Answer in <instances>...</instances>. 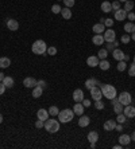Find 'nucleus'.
<instances>
[{
	"label": "nucleus",
	"instance_id": "nucleus-49",
	"mask_svg": "<svg viewBox=\"0 0 135 149\" xmlns=\"http://www.w3.org/2000/svg\"><path fill=\"white\" fill-rule=\"evenodd\" d=\"M6 89H7V87L4 86V83H3V82H0V95H3L4 91H6Z\"/></svg>",
	"mask_w": 135,
	"mask_h": 149
},
{
	"label": "nucleus",
	"instance_id": "nucleus-37",
	"mask_svg": "<svg viewBox=\"0 0 135 149\" xmlns=\"http://www.w3.org/2000/svg\"><path fill=\"white\" fill-rule=\"evenodd\" d=\"M126 120H127V117H126V116L123 114V113H119V114H117V117H116V122H119V124H124Z\"/></svg>",
	"mask_w": 135,
	"mask_h": 149
},
{
	"label": "nucleus",
	"instance_id": "nucleus-15",
	"mask_svg": "<svg viewBox=\"0 0 135 149\" xmlns=\"http://www.w3.org/2000/svg\"><path fill=\"white\" fill-rule=\"evenodd\" d=\"M91 124V118L88 117V116H82L78 118V126H81V128H85V126H88V125Z\"/></svg>",
	"mask_w": 135,
	"mask_h": 149
},
{
	"label": "nucleus",
	"instance_id": "nucleus-41",
	"mask_svg": "<svg viewBox=\"0 0 135 149\" xmlns=\"http://www.w3.org/2000/svg\"><path fill=\"white\" fill-rule=\"evenodd\" d=\"M128 75H130V77H135V63L130 65V67H128Z\"/></svg>",
	"mask_w": 135,
	"mask_h": 149
},
{
	"label": "nucleus",
	"instance_id": "nucleus-1",
	"mask_svg": "<svg viewBox=\"0 0 135 149\" xmlns=\"http://www.w3.org/2000/svg\"><path fill=\"white\" fill-rule=\"evenodd\" d=\"M43 128L46 129L49 133H57L60 130V121L56 120V118H47L45 121Z\"/></svg>",
	"mask_w": 135,
	"mask_h": 149
},
{
	"label": "nucleus",
	"instance_id": "nucleus-42",
	"mask_svg": "<svg viewBox=\"0 0 135 149\" xmlns=\"http://www.w3.org/2000/svg\"><path fill=\"white\" fill-rule=\"evenodd\" d=\"M47 54H49V55H56V54H57V49H56V47H53V46H51V47H47Z\"/></svg>",
	"mask_w": 135,
	"mask_h": 149
},
{
	"label": "nucleus",
	"instance_id": "nucleus-48",
	"mask_svg": "<svg viewBox=\"0 0 135 149\" xmlns=\"http://www.w3.org/2000/svg\"><path fill=\"white\" fill-rule=\"evenodd\" d=\"M127 17H128V19H130L131 22H134V20H135V14L130 11V12H127Z\"/></svg>",
	"mask_w": 135,
	"mask_h": 149
},
{
	"label": "nucleus",
	"instance_id": "nucleus-46",
	"mask_svg": "<svg viewBox=\"0 0 135 149\" xmlns=\"http://www.w3.org/2000/svg\"><path fill=\"white\" fill-rule=\"evenodd\" d=\"M43 125H45V121H42V120H39V118L35 121V128L41 129V128H43Z\"/></svg>",
	"mask_w": 135,
	"mask_h": 149
},
{
	"label": "nucleus",
	"instance_id": "nucleus-4",
	"mask_svg": "<svg viewBox=\"0 0 135 149\" xmlns=\"http://www.w3.org/2000/svg\"><path fill=\"white\" fill-rule=\"evenodd\" d=\"M101 93H103V97L108 98V100H112V98L116 97V89H115V86H112V85H108V83H105V85H101Z\"/></svg>",
	"mask_w": 135,
	"mask_h": 149
},
{
	"label": "nucleus",
	"instance_id": "nucleus-17",
	"mask_svg": "<svg viewBox=\"0 0 135 149\" xmlns=\"http://www.w3.org/2000/svg\"><path fill=\"white\" fill-rule=\"evenodd\" d=\"M95 86H101L97 79H95V78H89V79L85 81V87H86V89H89V90H91V89H92V87H95Z\"/></svg>",
	"mask_w": 135,
	"mask_h": 149
},
{
	"label": "nucleus",
	"instance_id": "nucleus-19",
	"mask_svg": "<svg viewBox=\"0 0 135 149\" xmlns=\"http://www.w3.org/2000/svg\"><path fill=\"white\" fill-rule=\"evenodd\" d=\"M115 126H116V121H114V120H108V121L104 122V130H107V132H110V130H115Z\"/></svg>",
	"mask_w": 135,
	"mask_h": 149
},
{
	"label": "nucleus",
	"instance_id": "nucleus-11",
	"mask_svg": "<svg viewBox=\"0 0 135 149\" xmlns=\"http://www.w3.org/2000/svg\"><path fill=\"white\" fill-rule=\"evenodd\" d=\"M84 91L81 90V89H76L75 91H73V100H75V102H82L84 101Z\"/></svg>",
	"mask_w": 135,
	"mask_h": 149
},
{
	"label": "nucleus",
	"instance_id": "nucleus-56",
	"mask_svg": "<svg viewBox=\"0 0 135 149\" xmlns=\"http://www.w3.org/2000/svg\"><path fill=\"white\" fill-rule=\"evenodd\" d=\"M131 140H132V141H135V130L132 132V134H131Z\"/></svg>",
	"mask_w": 135,
	"mask_h": 149
},
{
	"label": "nucleus",
	"instance_id": "nucleus-20",
	"mask_svg": "<svg viewBox=\"0 0 135 149\" xmlns=\"http://www.w3.org/2000/svg\"><path fill=\"white\" fill-rule=\"evenodd\" d=\"M84 105L81 104V102H76V105L73 106V111H75V114L77 116H81L82 113H84Z\"/></svg>",
	"mask_w": 135,
	"mask_h": 149
},
{
	"label": "nucleus",
	"instance_id": "nucleus-24",
	"mask_svg": "<svg viewBox=\"0 0 135 149\" xmlns=\"http://www.w3.org/2000/svg\"><path fill=\"white\" fill-rule=\"evenodd\" d=\"M3 83H4V86L8 89V87H14L15 81H14V78H12V77H4Z\"/></svg>",
	"mask_w": 135,
	"mask_h": 149
},
{
	"label": "nucleus",
	"instance_id": "nucleus-6",
	"mask_svg": "<svg viewBox=\"0 0 135 149\" xmlns=\"http://www.w3.org/2000/svg\"><path fill=\"white\" fill-rule=\"evenodd\" d=\"M91 97L95 101H100L103 98V93H101V87L100 86H95L91 89Z\"/></svg>",
	"mask_w": 135,
	"mask_h": 149
},
{
	"label": "nucleus",
	"instance_id": "nucleus-9",
	"mask_svg": "<svg viewBox=\"0 0 135 149\" xmlns=\"http://www.w3.org/2000/svg\"><path fill=\"white\" fill-rule=\"evenodd\" d=\"M23 85L26 87H29V89H34L37 86V79L35 78H32V77H27L23 79Z\"/></svg>",
	"mask_w": 135,
	"mask_h": 149
},
{
	"label": "nucleus",
	"instance_id": "nucleus-54",
	"mask_svg": "<svg viewBox=\"0 0 135 149\" xmlns=\"http://www.w3.org/2000/svg\"><path fill=\"white\" fill-rule=\"evenodd\" d=\"M3 79H4V74L0 73V82H3Z\"/></svg>",
	"mask_w": 135,
	"mask_h": 149
},
{
	"label": "nucleus",
	"instance_id": "nucleus-59",
	"mask_svg": "<svg viewBox=\"0 0 135 149\" xmlns=\"http://www.w3.org/2000/svg\"><path fill=\"white\" fill-rule=\"evenodd\" d=\"M117 1H120V3H126L127 0H117Z\"/></svg>",
	"mask_w": 135,
	"mask_h": 149
},
{
	"label": "nucleus",
	"instance_id": "nucleus-13",
	"mask_svg": "<svg viewBox=\"0 0 135 149\" xmlns=\"http://www.w3.org/2000/svg\"><path fill=\"white\" fill-rule=\"evenodd\" d=\"M112 56H114L115 59H116L117 62L119 61H124V56H126V54L122 50H119V49H115L114 51H112Z\"/></svg>",
	"mask_w": 135,
	"mask_h": 149
},
{
	"label": "nucleus",
	"instance_id": "nucleus-25",
	"mask_svg": "<svg viewBox=\"0 0 135 149\" xmlns=\"http://www.w3.org/2000/svg\"><path fill=\"white\" fill-rule=\"evenodd\" d=\"M61 14H62V17L66 19V20H69L72 17V11H70V8H68V7L62 8V10H61Z\"/></svg>",
	"mask_w": 135,
	"mask_h": 149
},
{
	"label": "nucleus",
	"instance_id": "nucleus-31",
	"mask_svg": "<svg viewBox=\"0 0 135 149\" xmlns=\"http://www.w3.org/2000/svg\"><path fill=\"white\" fill-rule=\"evenodd\" d=\"M107 55H108V50L107 49H101L99 52H97V58L101 61V59H105Z\"/></svg>",
	"mask_w": 135,
	"mask_h": 149
},
{
	"label": "nucleus",
	"instance_id": "nucleus-5",
	"mask_svg": "<svg viewBox=\"0 0 135 149\" xmlns=\"http://www.w3.org/2000/svg\"><path fill=\"white\" fill-rule=\"evenodd\" d=\"M117 100H119V102H120L123 106H126V105L131 104L132 97H131V94L128 93V91H123V93H120V95L117 97Z\"/></svg>",
	"mask_w": 135,
	"mask_h": 149
},
{
	"label": "nucleus",
	"instance_id": "nucleus-2",
	"mask_svg": "<svg viewBox=\"0 0 135 149\" xmlns=\"http://www.w3.org/2000/svg\"><path fill=\"white\" fill-rule=\"evenodd\" d=\"M32 52L37 54V55H45V52L47 51V46H46V42L43 40H35L32 43V47H31Z\"/></svg>",
	"mask_w": 135,
	"mask_h": 149
},
{
	"label": "nucleus",
	"instance_id": "nucleus-47",
	"mask_svg": "<svg viewBox=\"0 0 135 149\" xmlns=\"http://www.w3.org/2000/svg\"><path fill=\"white\" fill-rule=\"evenodd\" d=\"M111 6H112V10L114 11H116V10H119L120 8V1H114V3H111Z\"/></svg>",
	"mask_w": 135,
	"mask_h": 149
},
{
	"label": "nucleus",
	"instance_id": "nucleus-39",
	"mask_svg": "<svg viewBox=\"0 0 135 149\" xmlns=\"http://www.w3.org/2000/svg\"><path fill=\"white\" fill-rule=\"evenodd\" d=\"M130 40H131V36H130L128 34H124V35H123V36L120 38V43H128Z\"/></svg>",
	"mask_w": 135,
	"mask_h": 149
},
{
	"label": "nucleus",
	"instance_id": "nucleus-3",
	"mask_svg": "<svg viewBox=\"0 0 135 149\" xmlns=\"http://www.w3.org/2000/svg\"><path fill=\"white\" fill-rule=\"evenodd\" d=\"M73 117H75V111L70 110V109H64V110H60V113H58V121L62 122V124L70 122Z\"/></svg>",
	"mask_w": 135,
	"mask_h": 149
},
{
	"label": "nucleus",
	"instance_id": "nucleus-12",
	"mask_svg": "<svg viewBox=\"0 0 135 149\" xmlns=\"http://www.w3.org/2000/svg\"><path fill=\"white\" fill-rule=\"evenodd\" d=\"M49 110H46V109H39L38 111H37V118H39V120H42V121H46L47 118H49Z\"/></svg>",
	"mask_w": 135,
	"mask_h": 149
},
{
	"label": "nucleus",
	"instance_id": "nucleus-28",
	"mask_svg": "<svg viewBox=\"0 0 135 149\" xmlns=\"http://www.w3.org/2000/svg\"><path fill=\"white\" fill-rule=\"evenodd\" d=\"M124 31L127 32V34H132V32L135 31V24L132 23V22L126 23V24H124Z\"/></svg>",
	"mask_w": 135,
	"mask_h": 149
},
{
	"label": "nucleus",
	"instance_id": "nucleus-58",
	"mask_svg": "<svg viewBox=\"0 0 135 149\" xmlns=\"http://www.w3.org/2000/svg\"><path fill=\"white\" fill-rule=\"evenodd\" d=\"M1 122H3V116L0 114V124H1Z\"/></svg>",
	"mask_w": 135,
	"mask_h": 149
},
{
	"label": "nucleus",
	"instance_id": "nucleus-36",
	"mask_svg": "<svg viewBox=\"0 0 135 149\" xmlns=\"http://www.w3.org/2000/svg\"><path fill=\"white\" fill-rule=\"evenodd\" d=\"M132 8H134V1L127 0V1L124 3V10L127 11V12H130V11H132Z\"/></svg>",
	"mask_w": 135,
	"mask_h": 149
},
{
	"label": "nucleus",
	"instance_id": "nucleus-57",
	"mask_svg": "<svg viewBox=\"0 0 135 149\" xmlns=\"http://www.w3.org/2000/svg\"><path fill=\"white\" fill-rule=\"evenodd\" d=\"M131 39H132V40H135V31L131 34Z\"/></svg>",
	"mask_w": 135,
	"mask_h": 149
},
{
	"label": "nucleus",
	"instance_id": "nucleus-50",
	"mask_svg": "<svg viewBox=\"0 0 135 149\" xmlns=\"http://www.w3.org/2000/svg\"><path fill=\"white\" fill-rule=\"evenodd\" d=\"M81 104L84 105V108H88V106H91V101H89V100H85V98H84V101H82Z\"/></svg>",
	"mask_w": 135,
	"mask_h": 149
},
{
	"label": "nucleus",
	"instance_id": "nucleus-40",
	"mask_svg": "<svg viewBox=\"0 0 135 149\" xmlns=\"http://www.w3.org/2000/svg\"><path fill=\"white\" fill-rule=\"evenodd\" d=\"M64 1V4H65V7H68V8H72L73 6H75V0H62Z\"/></svg>",
	"mask_w": 135,
	"mask_h": 149
},
{
	"label": "nucleus",
	"instance_id": "nucleus-30",
	"mask_svg": "<svg viewBox=\"0 0 135 149\" xmlns=\"http://www.w3.org/2000/svg\"><path fill=\"white\" fill-rule=\"evenodd\" d=\"M99 66H100V69H101V70L107 71V70L111 67V65H110V62H108L107 59H101V61L99 62Z\"/></svg>",
	"mask_w": 135,
	"mask_h": 149
},
{
	"label": "nucleus",
	"instance_id": "nucleus-45",
	"mask_svg": "<svg viewBox=\"0 0 135 149\" xmlns=\"http://www.w3.org/2000/svg\"><path fill=\"white\" fill-rule=\"evenodd\" d=\"M37 86H39V87H42L43 90L46 89V81H43V79H41V81H37Z\"/></svg>",
	"mask_w": 135,
	"mask_h": 149
},
{
	"label": "nucleus",
	"instance_id": "nucleus-51",
	"mask_svg": "<svg viewBox=\"0 0 135 149\" xmlns=\"http://www.w3.org/2000/svg\"><path fill=\"white\" fill-rule=\"evenodd\" d=\"M115 130H117V132H122V130H123V126H122V124L116 125V126H115Z\"/></svg>",
	"mask_w": 135,
	"mask_h": 149
},
{
	"label": "nucleus",
	"instance_id": "nucleus-8",
	"mask_svg": "<svg viewBox=\"0 0 135 149\" xmlns=\"http://www.w3.org/2000/svg\"><path fill=\"white\" fill-rule=\"evenodd\" d=\"M123 114L127 118H134L135 117V108L130 105H126V108H123Z\"/></svg>",
	"mask_w": 135,
	"mask_h": 149
},
{
	"label": "nucleus",
	"instance_id": "nucleus-10",
	"mask_svg": "<svg viewBox=\"0 0 135 149\" xmlns=\"http://www.w3.org/2000/svg\"><path fill=\"white\" fill-rule=\"evenodd\" d=\"M126 17H127V11L123 8H119V10H116L115 11V19L116 20H119V22H122V20H124Z\"/></svg>",
	"mask_w": 135,
	"mask_h": 149
},
{
	"label": "nucleus",
	"instance_id": "nucleus-22",
	"mask_svg": "<svg viewBox=\"0 0 135 149\" xmlns=\"http://www.w3.org/2000/svg\"><path fill=\"white\" fill-rule=\"evenodd\" d=\"M104 31H105L104 23H97V24L93 26V32H95V34H103Z\"/></svg>",
	"mask_w": 135,
	"mask_h": 149
},
{
	"label": "nucleus",
	"instance_id": "nucleus-16",
	"mask_svg": "<svg viewBox=\"0 0 135 149\" xmlns=\"http://www.w3.org/2000/svg\"><path fill=\"white\" fill-rule=\"evenodd\" d=\"M7 27H8V30H11V31H16V30L19 28L18 20H15V19H8L7 20Z\"/></svg>",
	"mask_w": 135,
	"mask_h": 149
},
{
	"label": "nucleus",
	"instance_id": "nucleus-34",
	"mask_svg": "<svg viewBox=\"0 0 135 149\" xmlns=\"http://www.w3.org/2000/svg\"><path fill=\"white\" fill-rule=\"evenodd\" d=\"M58 113H60V109H58L57 106H50L49 108V114L50 116H54V117H56V116H58Z\"/></svg>",
	"mask_w": 135,
	"mask_h": 149
},
{
	"label": "nucleus",
	"instance_id": "nucleus-26",
	"mask_svg": "<svg viewBox=\"0 0 135 149\" xmlns=\"http://www.w3.org/2000/svg\"><path fill=\"white\" fill-rule=\"evenodd\" d=\"M101 11L105 12V14H108V12L112 11V6H111L110 1H103V3H101Z\"/></svg>",
	"mask_w": 135,
	"mask_h": 149
},
{
	"label": "nucleus",
	"instance_id": "nucleus-35",
	"mask_svg": "<svg viewBox=\"0 0 135 149\" xmlns=\"http://www.w3.org/2000/svg\"><path fill=\"white\" fill-rule=\"evenodd\" d=\"M114 110L116 114H119V113H123V105L120 104V102H117V104L114 105Z\"/></svg>",
	"mask_w": 135,
	"mask_h": 149
},
{
	"label": "nucleus",
	"instance_id": "nucleus-7",
	"mask_svg": "<svg viewBox=\"0 0 135 149\" xmlns=\"http://www.w3.org/2000/svg\"><path fill=\"white\" fill-rule=\"evenodd\" d=\"M104 40L107 42V43H110V42H115V39H116V32L112 30V28H108L107 31H104Z\"/></svg>",
	"mask_w": 135,
	"mask_h": 149
},
{
	"label": "nucleus",
	"instance_id": "nucleus-43",
	"mask_svg": "<svg viewBox=\"0 0 135 149\" xmlns=\"http://www.w3.org/2000/svg\"><path fill=\"white\" fill-rule=\"evenodd\" d=\"M61 10H62V8H61L58 4H54L53 7H51V12H53V14H60Z\"/></svg>",
	"mask_w": 135,
	"mask_h": 149
},
{
	"label": "nucleus",
	"instance_id": "nucleus-27",
	"mask_svg": "<svg viewBox=\"0 0 135 149\" xmlns=\"http://www.w3.org/2000/svg\"><path fill=\"white\" fill-rule=\"evenodd\" d=\"M86 139H88L89 142H96L99 140V134H97V132H89Z\"/></svg>",
	"mask_w": 135,
	"mask_h": 149
},
{
	"label": "nucleus",
	"instance_id": "nucleus-52",
	"mask_svg": "<svg viewBox=\"0 0 135 149\" xmlns=\"http://www.w3.org/2000/svg\"><path fill=\"white\" fill-rule=\"evenodd\" d=\"M111 101H112V105H115V104H117V102H119V100H117L116 97H115V98H112V100H111Z\"/></svg>",
	"mask_w": 135,
	"mask_h": 149
},
{
	"label": "nucleus",
	"instance_id": "nucleus-53",
	"mask_svg": "<svg viewBox=\"0 0 135 149\" xmlns=\"http://www.w3.org/2000/svg\"><path fill=\"white\" fill-rule=\"evenodd\" d=\"M91 148H92V149L96 148V142H91Z\"/></svg>",
	"mask_w": 135,
	"mask_h": 149
},
{
	"label": "nucleus",
	"instance_id": "nucleus-32",
	"mask_svg": "<svg viewBox=\"0 0 135 149\" xmlns=\"http://www.w3.org/2000/svg\"><path fill=\"white\" fill-rule=\"evenodd\" d=\"M117 45H119V43H117L116 40L110 42V43H107V50H108V51H114V50L117 47Z\"/></svg>",
	"mask_w": 135,
	"mask_h": 149
},
{
	"label": "nucleus",
	"instance_id": "nucleus-29",
	"mask_svg": "<svg viewBox=\"0 0 135 149\" xmlns=\"http://www.w3.org/2000/svg\"><path fill=\"white\" fill-rule=\"evenodd\" d=\"M42 93H43V89H42V87L35 86L34 89H32V97H34V98H39L41 95H42Z\"/></svg>",
	"mask_w": 135,
	"mask_h": 149
},
{
	"label": "nucleus",
	"instance_id": "nucleus-23",
	"mask_svg": "<svg viewBox=\"0 0 135 149\" xmlns=\"http://www.w3.org/2000/svg\"><path fill=\"white\" fill-rule=\"evenodd\" d=\"M11 65V59L7 58V56H1L0 58V67L1 69H7V67H10Z\"/></svg>",
	"mask_w": 135,
	"mask_h": 149
},
{
	"label": "nucleus",
	"instance_id": "nucleus-38",
	"mask_svg": "<svg viewBox=\"0 0 135 149\" xmlns=\"http://www.w3.org/2000/svg\"><path fill=\"white\" fill-rule=\"evenodd\" d=\"M95 108H96L97 110H103V109H104L103 101H101V100H100V101H95Z\"/></svg>",
	"mask_w": 135,
	"mask_h": 149
},
{
	"label": "nucleus",
	"instance_id": "nucleus-44",
	"mask_svg": "<svg viewBox=\"0 0 135 149\" xmlns=\"http://www.w3.org/2000/svg\"><path fill=\"white\" fill-rule=\"evenodd\" d=\"M114 23H115V22L112 20L111 17H110V19H105V20H104V26H105V27H110V28L114 26Z\"/></svg>",
	"mask_w": 135,
	"mask_h": 149
},
{
	"label": "nucleus",
	"instance_id": "nucleus-18",
	"mask_svg": "<svg viewBox=\"0 0 135 149\" xmlns=\"http://www.w3.org/2000/svg\"><path fill=\"white\" fill-rule=\"evenodd\" d=\"M117 140H119V144H122L123 146H126L131 142V136L130 134H120V137H119Z\"/></svg>",
	"mask_w": 135,
	"mask_h": 149
},
{
	"label": "nucleus",
	"instance_id": "nucleus-21",
	"mask_svg": "<svg viewBox=\"0 0 135 149\" xmlns=\"http://www.w3.org/2000/svg\"><path fill=\"white\" fill-rule=\"evenodd\" d=\"M92 42H93V45H96V46H101L104 43V36L101 34H96L95 36L92 38Z\"/></svg>",
	"mask_w": 135,
	"mask_h": 149
},
{
	"label": "nucleus",
	"instance_id": "nucleus-60",
	"mask_svg": "<svg viewBox=\"0 0 135 149\" xmlns=\"http://www.w3.org/2000/svg\"><path fill=\"white\" fill-rule=\"evenodd\" d=\"M132 63H135V55H134V58H132Z\"/></svg>",
	"mask_w": 135,
	"mask_h": 149
},
{
	"label": "nucleus",
	"instance_id": "nucleus-14",
	"mask_svg": "<svg viewBox=\"0 0 135 149\" xmlns=\"http://www.w3.org/2000/svg\"><path fill=\"white\" fill-rule=\"evenodd\" d=\"M99 62H100V59L97 58V56H95V55L89 56V58L86 59V65H88L89 67H96V66H99Z\"/></svg>",
	"mask_w": 135,
	"mask_h": 149
},
{
	"label": "nucleus",
	"instance_id": "nucleus-55",
	"mask_svg": "<svg viewBox=\"0 0 135 149\" xmlns=\"http://www.w3.org/2000/svg\"><path fill=\"white\" fill-rule=\"evenodd\" d=\"M122 146H123V145H122V144H119V145H115V146H114V149H120Z\"/></svg>",
	"mask_w": 135,
	"mask_h": 149
},
{
	"label": "nucleus",
	"instance_id": "nucleus-33",
	"mask_svg": "<svg viewBox=\"0 0 135 149\" xmlns=\"http://www.w3.org/2000/svg\"><path fill=\"white\" fill-rule=\"evenodd\" d=\"M126 69H127L126 61H119V63H117V71H124Z\"/></svg>",
	"mask_w": 135,
	"mask_h": 149
}]
</instances>
